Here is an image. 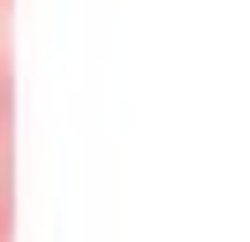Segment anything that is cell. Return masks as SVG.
<instances>
[{"mask_svg":"<svg viewBox=\"0 0 250 242\" xmlns=\"http://www.w3.org/2000/svg\"><path fill=\"white\" fill-rule=\"evenodd\" d=\"M16 235V91L0 68V242Z\"/></svg>","mask_w":250,"mask_h":242,"instance_id":"1","label":"cell"}]
</instances>
